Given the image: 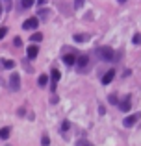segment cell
Masks as SVG:
<instances>
[{
  "instance_id": "obj_20",
  "label": "cell",
  "mask_w": 141,
  "mask_h": 146,
  "mask_svg": "<svg viewBox=\"0 0 141 146\" xmlns=\"http://www.w3.org/2000/svg\"><path fill=\"white\" fill-rule=\"evenodd\" d=\"M69 128H71V124H69V122L65 120V122H63V124H61V131L65 133V131H67V129H69Z\"/></svg>"
},
{
  "instance_id": "obj_7",
  "label": "cell",
  "mask_w": 141,
  "mask_h": 146,
  "mask_svg": "<svg viewBox=\"0 0 141 146\" xmlns=\"http://www.w3.org/2000/svg\"><path fill=\"white\" fill-rule=\"evenodd\" d=\"M113 78H115V70H108L104 76H102V83H104V85H108V83H112Z\"/></svg>"
},
{
  "instance_id": "obj_17",
  "label": "cell",
  "mask_w": 141,
  "mask_h": 146,
  "mask_svg": "<svg viewBox=\"0 0 141 146\" xmlns=\"http://www.w3.org/2000/svg\"><path fill=\"white\" fill-rule=\"evenodd\" d=\"M41 144H43V146H50V139H48L47 135H43V139H41Z\"/></svg>"
},
{
  "instance_id": "obj_5",
  "label": "cell",
  "mask_w": 141,
  "mask_h": 146,
  "mask_svg": "<svg viewBox=\"0 0 141 146\" xmlns=\"http://www.w3.org/2000/svg\"><path fill=\"white\" fill-rule=\"evenodd\" d=\"M138 120H139V113H138V115H130V117H126V118H124V128H132V126H134Z\"/></svg>"
},
{
  "instance_id": "obj_1",
  "label": "cell",
  "mask_w": 141,
  "mask_h": 146,
  "mask_svg": "<svg viewBox=\"0 0 141 146\" xmlns=\"http://www.w3.org/2000/svg\"><path fill=\"white\" fill-rule=\"evenodd\" d=\"M113 48H110V46H100V48H97V56L100 57L102 61H112V59H115V56H113Z\"/></svg>"
},
{
  "instance_id": "obj_19",
  "label": "cell",
  "mask_w": 141,
  "mask_h": 146,
  "mask_svg": "<svg viewBox=\"0 0 141 146\" xmlns=\"http://www.w3.org/2000/svg\"><path fill=\"white\" fill-rule=\"evenodd\" d=\"M134 44H141V33H136L134 35Z\"/></svg>"
},
{
  "instance_id": "obj_11",
  "label": "cell",
  "mask_w": 141,
  "mask_h": 146,
  "mask_svg": "<svg viewBox=\"0 0 141 146\" xmlns=\"http://www.w3.org/2000/svg\"><path fill=\"white\" fill-rule=\"evenodd\" d=\"M86 39H89V35H87V33H76V35H74V41H76V43H84Z\"/></svg>"
},
{
  "instance_id": "obj_16",
  "label": "cell",
  "mask_w": 141,
  "mask_h": 146,
  "mask_svg": "<svg viewBox=\"0 0 141 146\" xmlns=\"http://www.w3.org/2000/svg\"><path fill=\"white\" fill-rule=\"evenodd\" d=\"M2 65L6 68H13L15 67V61H11V59H7V61H2Z\"/></svg>"
},
{
  "instance_id": "obj_3",
  "label": "cell",
  "mask_w": 141,
  "mask_h": 146,
  "mask_svg": "<svg viewBox=\"0 0 141 146\" xmlns=\"http://www.w3.org/2000/svg\"><path fill=\"white\" fill-rule=\"evenodd\" d=\"M87 65H89V56H86V54H82V56H80L78 59H76V67H78V70L86 72Z\"/></svg>"
},
{
  "instance_id": "obj_9",
  "label": "cell",
  "mask_w": 141,
  "mask_h": 146,
  "mask_svg": "<svg viewBox=\"0 0 141 146\" xmlns=\"http://www.w3.org/2000/svg\"><path fill=\"white\" fill-rule=\"evenodd\" d=\"M58 80H59V70H52V91L56 89V83H58Z\"/></svg>"
},
{
  "instance_id": "obj_8",
  "label": "cell",
  "mask_w": 141,
  "mask_h": 146,
  "mask_svg": "<svg viewBox=\"0 0 141 146\" xmlns=\"http://www.w3.org/2000/svg\"><path fill=\"white\" fill-rule=\"evenodd\" d=\"M130 106H132V104H130V96H126L123 102L119 104V109L123 111V113H126V111H130Z\"/></svg>"
},
{
  "instance_id": "obj_4",
  "label": "cell",
  "mask_w": 141,
  "mask_h": 146,
  "mask_svg": "<svg viewBox=\"0 0 141 146\" xmlns=\"http://www.w3.org/2000/svg\"><path fill=\"white\" fill-rule=\"evenodd\" d=\"M37 26H39V19H37V17H30V19L24 21L22 28H24V30H35Z\"/></svg>"
},
{
  "instance_id": "obj_6",
  "label": "cell",
  "mask_w": 141,
  "mask_h": 146,
  "mask_svg": "<svg viewBox=\"0 0 141 146\" xmlns=\"http://www.w3.org/2000/svg\"><path fill=\"white\" fill-rule=\"evenodd\" d=\"M37 54H39L37 44H32V46H28V50H26V56H28V59H35Z\"/></svg>"
},
{
  "instance_id": "obj_18",
  "label": "cell",
  "mask_w": 141,
  "mask_h": 146,
  "mask_svg": "<svg viewBox=\"0 0 141 146\" xmlns=\"http://www.w3.org/2000/svg\"><path fill=\"white\" fill-rule=\"evenodd\" d=\"M76 146H93L91 143H87L86 139H82V141H78V143H76Z\"/></svg>"
},
{
  "instance_id": "obj_10",
  "label": "cell",
  "mask_w": 141,
  "mask_h": 146,
  "mask_svg": "<svg viewBox=\"0 0 141 146\" xmlns=\"http://www.w3.org/2000/svg\"><path fill=\"white\" fill-rule=\"evenodd\" d=\"M32 6H33V0H22V2L19 4V7H21V9H30Z\"/></svg>"
},
{
  "instance_id": "obj_21",
  "label": "cell",
  "mask_w": 141,
  "mask_h": 146,
  "mask_svg": "<svg viewBox=\"0 0 141 146\" xmlns=\"http://www.w3.org/2000/svg\"><path fill=\"white\" fill-rule=\"evenodd\" d=\"M39 17H41V19H47V17H48V9H41V11H39Z\"/></svg>"
},
{
  "instance_id": "obj_12",
  "label": "cell",
  "mask_w": 141,
  "mask_h": 146,
  "mask_svg": "<svg viewBox=\"0 0 141 146\" xmlns=\"http://www.w3.org/2000/svg\"><path fill=\"white\" fill-rule=\"evenodd\" d=\"M63 63H65V65H74L76 63L74 56H63Z\"/></svg>"
},
{
  "instance_id": "obj_2",
  "label": "cell",
  "mask_w": 141,
  "mask_h": 146,
  "mask_svg": "<svg viewBox=\"0 0 141 146\" xmlns=\"http://www.w3.org/2000/svg\"><path fill=\"white\" fill-rule=\"evenodd\" d=\"M9 89L13 91V93H17V91L21 89V76H19L17 72H13V74L9 76Z\"/></svg>"
},
{
  "instance_id": "obj_14",
  "label": "cell",
  "mask_w": 141,
  "mask_h": 146,
  "mask_svg": "<svg viewBox=\"0 0 141 146\" xmlns=\"http://www.w3.org/2000/svg\"><path fill=\"white\" fill-rule=\"evenodd\" d=\"M41 39H43V35H41L39 32H35V33H33V35H32V39H30V41H33V44H35V43H39Z\"/></svg>"
},
{
  "instance_id": "obj_23",
  "label": "cell",
  "mask_w": 141,
  "mask_h": 146,
  "mask_svg": "<svg viewBox=\"0 0 141 146\" xmlns=\"http://www.w3.org/2000/svg\"><path fill=\"white\" fill-rule=\"evenodd\" d=\"M13 44H15V46H21V44H22L21 37H15V39H13Z\"/></svg>"
},
{
  "instance_id": "obj_15",
  "label": "cell",
  "mask_w": 141,
  "mask_h": 146,
  "mask_svg": "<svg viewBox=\"0 0 141 146\" xmlns=\"http://www.w3.org/2000/svg\"><path fill=\"white\" fill-rule=\"evenodd\" d=\"M0 137H2V139H7V137H9V128L0 129Z\"/></svg>"
},
{
  "instance_id": "obj_25",
  "label": "cell",
  "mask_w": 141,
  "mask_h": 146,
  "mask_svg": "<svg viewBox=\"0 0 141 146\" xmlns=\"http://www.w3.org/2000/svg\"><path fill=\"white\" fill-rule=\"evenodd\" d=\"M82 4H84L82 0H76V2H74V7H82Z\"/></svg>"
},
{
  "instance_id": "obj_24",
  "label": "cell",
  "mask_w": 141,
  "mask_h": 146,
  "mask_svg": "<svg viewBox=\"0 0 141 146\" xmlns=\"http://www.w3.org/2000/svg\"><path fill=\"white\" fill-rule=\"evenodd\" d=\"M110 104H113V106H115V104H119V102H117V96H115V94H112V96H110Z\"/></svg>"
},
{
  "instance_id": "obj_22",
  "label": "cell",
  "mask_w": 141,
  "mask_h": 146,
  "mask_svg": "<svg viewBox=\"0 0 141 146\" xmlns=\"http://www.w3.org/2000/svg\"><path fill=\"white\" fill-rule=\"evenodd\" d=\"M6 33H7V28H0V39H4V37H6Z\"/></svg>"
},
{
  "instance_id": "obj_13",
  "label": "cell",
  "mask_w": 141,
  "mask_h": 146,
  "mask_svg": "<svg viewBox=\"0 0 141 146\" xmlns=\"http://www.w3.org/2000/svg\"><path fill=\"white\" fill-rule=\"evenodd\" d=\"M37 82H39V85H41V87H43V85H47V83H48V76H47V74H41Z\"/></svg>"
},
{
  "instance_id": "obj_26",
  "label": "cell",
  "mask_w": 141,
  "mask_h": 146,
  "mask_svg": "<svg viewBox=\"0 0 141 146\" xmlns=\"http://www.w3.org/2000/svg\"><path fill=\"white\" fill-rule=\"evenodd\" d=\"M2 11H4V9H2V6H0V15H2Z\"/></svg>"
}]
</instances>
